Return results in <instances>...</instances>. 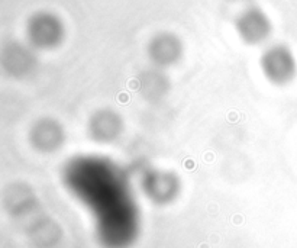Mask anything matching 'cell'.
Listing matches in <instances>:
<instances>
[{"label": "cell", "mask_w": 297, "mask_h": 248, "mask_svg": "<svg viewBox=\"0 0 297 248\" xmlns=\"http://www.w3.org/2000/svg\"><path fill=\"white\" fill-rule=\"evenodd\" d=\"M65 184L92 212L105 248H129L139 234V210L123 171L110 161L80 157L65 168Z\"/></svg>", "instance_id": "cell-1"}, {"label": "cell", "mask_w": 297, "mask_h": 248, "mask_svg": "<svg viewBox=\"0 0 297 248\" xmlns=\"http://www.w3.org/2000/svg\"><path fill=\"white\" fill-rule=\"evenodd\" d=\"M261 70L270 83L275 86H285L296 77L297 63L293 52L287 46L274 45L262 54Z\"/></svg>", "instance_id": "cell-2"}, {"label": "cell", "mask_w": 297, "mask_h": 248, "mask_svg": "<svg viewBox=\"0 0 297 248\" xmlns=\"http://www.w3.org/2000/svg\"><path fill=\"white\" fill-rule=\"evenodd\" d=\"M28 36L35 46L49 49L59 45L64 36V28L57 16L51 13H39L35 15L29 22Z\"/></svg>", "instance_id": "cell-3"}, {"label": "cell", "mask_w": 297, "mask_h": 248, "mask_svg": "<svg viewBox=\"0 0 297 248\" xmlns=\"http://www.w3.org/2000/svg\"><path fill=\"white\" fill-rule=\"evenodd\" d=\"M236 31L246 44L258 45L268 39L271 23L268 16L258 7H248L238 16Z\"/></svg>", "instance_id": "cell-4"}, {"label": "cell", "mask_w": 297, "mask_h": 248, "mask_svg": "<svg viewBox=\"0 0 297 248\" xmlns=\"http://www.w3.org/2000/svg\"><path fill=\"white\" fill-rule=\"evenodd\" d=\"M142 187L151 200L162 205L175 199L180 190V182L174 173L164 170H149L142 178Z\"/></svg>", "instance_id": "cell-5"}, {"label": "cell", "mask_w": 297, "mask_h": 248, "mask_svg": "<svg viewBox=\"0 0 297 248\" xmlns=\"http://www.w3.org/2000/svg\"><path fill=\"white\" fill-rule=\"evenodd\" d=\"M122 129H123L122 117L118 115V112L110 109H102L96 112L88 122V131L92 139L102 144L115 141L120 135Z\"/></svg>", "instance_id": "cell-6"}, {"label": "cell", "mask_w": 297, "mask_h": 248, "mask_svg": "<svg viewBox=\"0 0 297 248\" xmlns=\"http://www.w3.org/2000/svg\"><path fill=\"white\" fill-rule=\"evenodd\" d=\"M31 142L39 151L52 152L59 150L64 141L62 126L54 119H41L32 126L31 131Z\"/></svg>", "instance_id": "cell-7"}, {"label": "cell", "mask_w": 297, "mask_h": 248, "mask_svg": "<svg viewBox=\"0 0 297 248\" xmlns=\"http://www.w3.org/2000/svg\"><path fill=\"white\" fill-rule=\"evenodd\" d=\"M148 51H149V58L154 61V64H157L158 67H168L175 64L180 59L183 46L175 35L159 33L158 36H155L149 42Z\"/></svg>", "instance_id": "cell-8"}, {"label": "cell", "mask_w": 297, "mask_h": 248, "mask_svg": "<svg viewBox=\"0 0 297 248\" xmlns=\"http://www.w3.org/2000/svg\"><path fill=\"white\" fill-rule=\"evenodd\" d=\"M232 2H236V0H232Z\"/></svg>", "instance_id": "cell-9"}]
</instances>
